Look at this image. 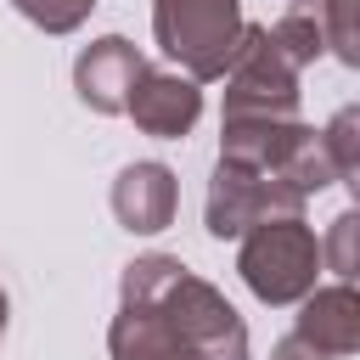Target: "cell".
<instances>
[{
	"label": "cell",
	"instance_id": "cell-1",
	"mask_svg": "<svg viewBox=\"0 0 360 360\" xmlns=\"http://www.w3.org/2000/svg\"><path fill=\"white\" fill-rule=\"evenodd\" d=\"M112 360H248V326L202 276L169 253L124 270V304L107 326Z\"/></svg>",
	"mask_w": 360,
	"mask_h": 360
},
{
	"label": "cell",
	"instance_id": "cell-2",
	"mask_svg": "<svg viewBox=\"0 0 360 360\" xmlns=\"http://www.w3.org/2000/svg\"><path fill=\"white\" fill-rule=\"evenodd\" d=\"M242 11L236 0H152V34L169 62L186 68V79H225L236 45H242Z\"/></svg>",
	"mask_w": 360,
	"mask_h": 360
},
{
	"label": "cell",
	"instance_id": "cell-3",
	"mask_svg": "<svg viewBox=\"0 0 360 360\" xmlns=\"http://www.w3.org/2000/svg\"><path fill=\"white\" fill-rule=\"evenodd\" d=\"M242 281L264 298V304H292V298H309L315 292V276H321V242L315 231L287 214V219H264L253 231H242Z\"/></svg>",
	"mask_w": 360,
	"mask_h": 360
},
{
	"label": "cell",
	"instance_id": "cell-4",
	"mask_svg": "<svg viewBox=\"0 0 360 360\" xmlns=\"http://www.w3.org/2000/svg\"><path fill=\"white\" fill-rule=\"evenodd\" d=\"M292 112H298V68L270 45L264 28H242V45L225 68V124L231 118L287 124Z\"/></svg>",
	"mask_w": 360,
	"mask_h": 360
},
{
	"label": "cell",
	"instance_id": "cell-5",
	"mask_svg": "<svg viewBox=\"0 0 360 360\" xmlns=\"http://www.w3.org/2000/svg\"><path fill=\"white\" fill-rule=\"evenodd\" d=\"M298 208H304V197H298L292 186H281L276 174L248 169V163H231V158L214 163L208 231H214L219 242H225V236H242V231H253V225H264V219H287V214H298Z\"/></svg>",
	"mask_w": 360,
	"mask_h": 360
},
{
	"label": "cell",
	"instance_id": "cell-6",
	"mask_svg": "<svg viewBox=\"0 0 360 360\" xmlns=\"http://www.w3.org/2000/svg\"><path fill=\"white\" fill-rule=\"evenodd\" d=\"M141 73H146V56H141L129 39H118V34L96 39V45L79 51V62H73L79 101L96 107V112H124V107H129V90H135Z\"/></svg>",
	"mask_w": 360,
	"mask_h": 360
},
{
	"label": "cell",
	"instance_id": "cell-7",
	"mask_svg": "<svg viewBox=\"0 0 360 360\" xmlns=\"http://www.w3.org/2000/svg\"><path fill=\"white\" fill-rule=\"evenodd\" d=\"M146 135H163V141H180L197 112H202V90L186 79V73H163V68H146L129 90V107H124Z\"/></svg>",
	"mask_w": 360,
	"mask_h": 360
},
{
	"label": "cell",
	"instance_id": "cell-8",
	"mask_svg": "<svg viewBox=\"0 0 360 360\" xmlns=\"http://www.w3.org/2000/svg\"><path fill=\"white\" fill-rule=\"evenodd\" d=\"M292 338H298L315 360H349V354L360 349V298H354V287L338 281V287L309 292Z\"/></svg>",
	"mask_w": 360,
	"mask_h": 360
},
{
	"label": "cell",
	"instance_id": "cell-9",
	"mask_svg": "<svg viewBox=\"0 0 360 360\" xmlns=\"http://www.w3.org/2000/svg\"><path fill=\"white\" fill-rule=\"evenodd\" d=\"M174 174L163 163H129L118 180H112V214L124 231H163L174 219Z\"/></svg>",
	"mask_w": 360,
	"mask_h": 360
},
{
	"label": "cell",
	"instance_id": "cell-10",
	"mask_svg": "<svg viewBox=\"0 0 360 360\" xmlns=\"http://www.w3.org/2000/svg\"><path fill=\"white\" fill-rule=\"evenodd\" d=\"M270 34V45L292 62V68H309L321 51H326V34H321V17H315V6H292L276 28H264Z\"/></svg>",
	"mask_w": 360,
	"mask_h": 360
},
{
	"label": "cell",
	"instance_id": "cell-11",
	"mask_svg": "<svg viewBox=\"0 0 360 360\" xmlns=\"http://www.w3.org/2000/svg\"><path fill=\"white\" fill-rule=\"evenodd\" d=\"M354 124H360V112L343 107V112L321 129V152H326V163H332V180H349V174H354Z\"/></svg>",
	"mask_w": 360,
	"mask_h": 360
},
{
	"label": "cell",
	"instance_id": "cell-12",
	"mask_svg": "<svg viewBox=\"0 0 360 360\" xmlns=\"http://www.w3.org/2000/svg\"><path fill=\"white\" fill-rule=\"evenodd\" d=\"M28 22H39L45 34H68V28H79L84 17H90V6L96 0H11Z\"/></svg>",
	"mask_w": 360,
	"mask_h": 360
},
{
	"label": "cell",
	"instance_id": "cell-13",
	"mask_svg": "<svg viewBox=\"0 0 360 360\" xmlns=\"http://www.w3.org/2000/svg\"><path fill=\"white\" fill-rule=\"evenodd\" d=\"M315 17H321L326 45L343 62H360V51H354V0H315Z\"/></svg>",
	"mask_w": 360,
	"mask_h": 360
},
{
	"label": "cell",
	"instance_id": "cell-14",
	"mask_svg": "<svg viewBox=\"0 0 360 360\" xmlns=\"http://www.w3.org/2000/svg\"><path fill=\"white\" fill-rule=\"evenodd\" d=\"M332 270L343 281L354 276V214H338V225H332Z\"/></svg>",
	"mask_w": 360,
	"mask_h": 360
},
{
	"label": "cell",
	"instance_id": "cell-15",
	"mask_svg": "<svg viewBox=\"0 0 360 360\" xmlns=\"http://www.w3.org/2000/svg\"><path fill=\"white\" fill-rule=\"evenodd\" d=\"M0 332H6V287H0Z\"/></svg>",
	"mask_w": 360,
	"mask_h": 360
},
{
	"label": "cell",
	"instance_id": "cell-16",
	"mask_svg": "<svg viewBox=\"0 0 360 360\" xmlns=\"http://www.w3.org/2000/svg\"><path fill=\"white\" fill-rule=\"evenodd\" d=\"M298 6H304V0H298Z\"/></svg>",
	"mask_w": 360,
	"mask_h": 360
}]
</instances>
